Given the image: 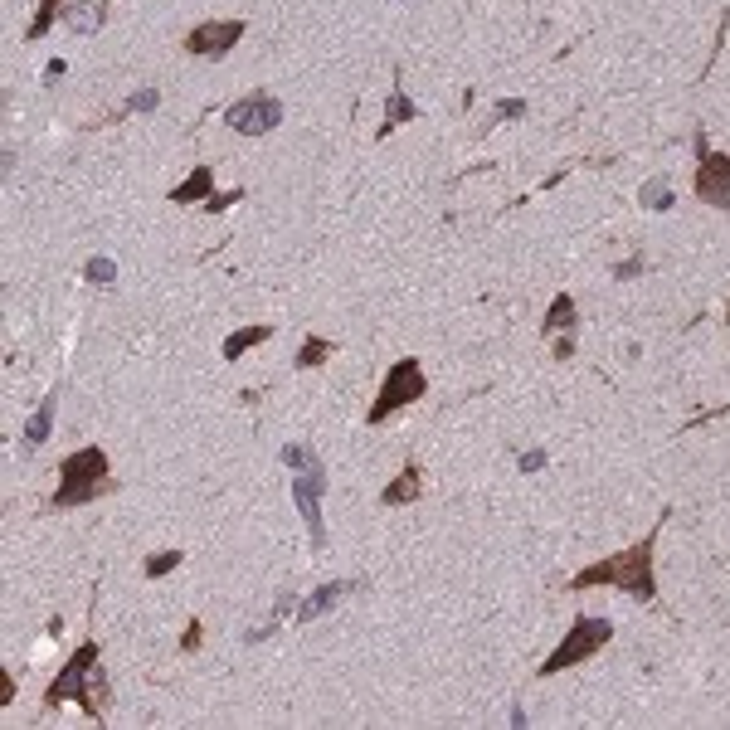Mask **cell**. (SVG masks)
<instances>
[{
	"label": "cell",
	"instance_id": "1",
	"mask_svg": "<svg viewBox=\"0 0 730 730\" xmlns=\"http://www.w3.org/2000/svg\"><path fill=\"white\" fill-rule=\"evenodd\" d=\"M653 546H657V531L648 536V541L628 546L623 555H609V560H594V565H584L580 575L570 580V589H599V584H619V589H628L633 599H653V594H657Z\"/></svg>",
	"mask_w": 730,
	"mask_h": 730
},
{
	"label": "cell",
	"instance_id": "2",
	"mask_svg": "<svg viewBox=\"0 0 730 730\" xmlns=\"http://www.w3.org/2000/svg\"><path fill=\"white\" fill-rule=\"evenodd\" d=\"M283 463H288L292 473V502L302 511V521H307V536H312V546L327 550V526H322V492H327V468L317 463V453L307 448V443H288L283 448Z\"/></svg>",
	"mask_w": 730,
	"mask_h": 730
},
{
	"label": "cell",
	"instance_id": "3",
	"mask_svg": "<svg viewBox=\"0 0 730 730\" xmlns=\"http://www.w3.org/2000/svg\"><path fill=\"white\" fill-rule=\"evenodd\" d=\"M108 487V453L103 448H78L59 463V492L49 497L54 511H69V507H88L98 502Z\"/></svg>",
	"mask_w": 730,
	"mask_h": 730
},
{
	"label": "cell",
	"instance_id": "4",
	"mask_svg": "<svg viewBox=\"0 0 730 730\" xmlns=\"http://www.w3.org/2000/svg\"><path fill=\"white\" fill-rule=\"evenodd\" d=\"M424 390H429V380H424V370H419V361H395L390 365V375H385V385H380V395H375V404L365 409V419L370 424H380V419H390L395 409H404V404H419L424 400Z\"/></svg>",
	"mask_w": 730,
	"mask_h": 730
},
{
	"label": "cell",
	"instance_id": "5",
	"mask_svg": "<svg viewBox=\"0 0 730 730\" xmlns=\"http://www.w3.org/2000/svg\"><path fill=\"white\" fill-rule=\"evenodd\" d=\"M614 638V623L609 619H575V628L560 638V648L541 662V677H555V672H570L575 662H584V657H594L604 643Z\"/></svg>",
	"mask_w": 730,
	"mask_h": 730
},
{
	"label": "cell",
	"instance_id": "6",
	"mask_svg": "<svg viewBox=\"0 0 730 730\" xmlns=\"http://www.w3.org/2000/svg\"><path fill=\"white\" fill-rule=\"evenodd\" d=\"M224 122H229L239 137H263V132H273V127L283 122V103H278L273 93H249V98H239V103L224 108Z\"/></svg>",
	"mask_w": 730,
	"mask_h": 730
},
{
	"label": "cell",
	"instance_id": "7",
	"mask_svg": "<svg viewBox=\"0 0 730 730\" xmlns=\"http://www.w3.org/2000/svg\"><path fill=\"white\" fill-rule=\"evenodd\" d=\"M93 672H98V648H93V643H83V648L69 657V667L49 682L44 701H49V706H64V701H88V711H93V696L83 692V682H88Z\"/></svg>",
	"mask_w": 730,
	"mask_h": 730
},
{
	"label": "cell",
	"instance_id": "8",
	"mask_svg": "<svg viewBox=\"0 0 730 730\" xmlns=\"http://www.w3.org/2000/svg\"><path fill=\"white\" fill-rule=\"evenodd\" d=\"M239 39H244V20H205L185 35V49L195 59H224Z\"/></svg>",
	"mask_w": 730,
	"mask_h": 730
},
{
	"label": "cell",
	"instance_id": "9",
	"mask_svg": "<svg viewBox=\"0 0 730 730\" xmlns=\"http://www.w3.org/2000/svg\"><path fill=\"white\" fill-rule=\"evenodd\" d=\"M696 195L716 210H730V156L726 151H701L696 166Z\"/></svg>",
	"mask_w": 730,
	"mask_h": 730
},
{
	"label": "cell",
	"instance_id": "10",
	"mask_svg": "<svg viewBox=\"0 0 730 730\" xmlns=\"http://www.w3.org/2000/svg\"><path fill=\"white\" fill-rule=\"evenodd\" d=\"M351 589H356L351 580H331V584H322L317 594H307V599L297 604V623H317L322 614H331V609H336V604H341V599H346Z\"/></svg>",
	"mask_w": 730,
	"mask_h": 730
},
{
	"label": "cell",
	"instance_id": "11",
	"mask_svg": "<svg viewBox=\"0 0 730 730\" xmlns=\"http://www.w3.org/2000/svg\"><path fill=\"white\" fill-rule=\"evenodd\" d=\"M419 492H424L419 463H404V473L390 487H380V507H409V502H419Z\"/></svg>",
	"mask_w": 730,
	"mask_h": 730
},
{
	"label": "cell",
	"instance_id": "12",
	"mask_svg": "<svg viewBox=\"0 0 730 730\" xmlns=\"http://www.w3.org/2000/svg\"><path fill=\"white\" fill-rule=\"evenodd\" d=\"M54 414H59V390H49L44 404H39L35 414H30V424H25V453H35L44 438L54 434Z\"/></svg>",
	"mask_w": 730,
	"mask_h": 730
},
{
	"label": "cell",
	"instance_id": "13",
	"mask_svg": "<svg viewBox=\"0 0 730 730\" xmlns=\"http://www.w3.org/2000/svg\"><path fill=\"white\" fill-rule=\"evenodd\" d=\"M64 20H69L78 35H93V30H98V25L108 20V0H93V5H73V0H69Z\"/></svg>",
	"mask_w": 730,
	"mask_h": 730
},
{
	"label": "cell",
	"instance_id": "14",
	"mask_svg": "<svg viewBox=\"0 0 730 730\" xmlns=\"http://www.w3.org/2000/svg\"><path fill=\"white\" fill-rule=\"evenodd\" d=\"M210 190H215V171H210V166H195L190 181H181L176 190H171V200H176V205H195V200L210 195Z\"/></svg>",
	"mask_w": 730,
	"mask_h": 730
},
{
	"label": "cell",
	"instance_id": "15",
	"mask_svg": "<svg viewBox=\"0 0 730 730\" xmlns=\"http://www.w3.org/2000/svg\"><path fill=\"white\" fill-rule=\"evenodd\" d=\"M273 336V327H239L234 336H224V361H239L249 346H263Z\"/></svg>",
	"mask_w": 730,
	"mask_h": 730
},
{
	"label": "cell",
	"instance_id": "16",
	"mask_svg": "<svg viewBox=\"0 0 730 730\" xmlns=\"http://www.w3.org/2000/svg\"><path fill=\"white\" fill-rule=\"evenodd\" d=\"M409 117H419V108H414V98H409L404 88H395V93H390V103H385V122H380V132L400 127V122H409Z\"/></svg>",
	"mask_w": 730,
	"mask_h": 730
},
{
	"label": "cell",
	"instance_id": "17",
	"mask_svg": "<svg viewBox=\"0 0 730 730\" xmlns=\"http://www.w3.org/2000/svg\"><path fill=\"white\" fill-rule=\"evenodd\" d=\"M560 327H575V297L570 292H560L555 302H550V317H546V336Z\"/></svg>",
	"mask_w": 730,
	"mask_h": 730
},
{
	"label": "cell",
	"instance_id": "18",
	"mask_svg": "<svg viewBox=\"0 0 730 730\" xmlns=\"http://www.w3.org/2000/svg\"><path fill=\"white\" fill-rule=\"evenodd\" d=\"M83 278H88V283H98V288H112V283H117V263H112V258H88Z\"/></svg>",
	"mask_w": 730,
	"mask_h": 730
},
{
	"label": "cell",
	"instance_id": "19",
	"mask_svg": "<svg viewBox=\"0 0 730 730\" xmlns=\"http://www.w3.org/2000/svg\"><path fill=\"white\" fill-rule=\"evenodd\" d=\"M181 560H185V550H161V555H151V560H146V580H161V575H171Z\"/></svg>",
	"mask_w": 730,
	"mask_h": 730
},
{
	"label": "cell",
	"instance_id": "20",
	"mask_svg": "<svg viewBox=\"0 0 730 730\" xmlns=\"http://www.w3.org/2000/svg\"><path fill=\"white\" fill-rule=\"evenodd\" d=\"M64 10H69L64 0H44V5H39V15H35V25H30V39H44V30H49Z\"/></svg>",
	"mask_w": 730,
	"mask_h": 730
},
{
	"label": "cell",
	"instance_id": "21",
	"mask_svg": "<svg viewBox=\"0 0 730 730\" xmlns=\"http://www.w3.org/2000/svg\"><path fill=\"white\" fill-rule=\"evenodd\" d=\"M638 200H643L648 210H672V190H667V181H648Z\"/></svg>",
	"mask_w": 730,
	"mask_h": 730
},
{
	"label": "cell",
	"instance_id": "22",
	"mask_svg": "<svg viewBox=\"0 0 730 730\" xmlns=\"http://www.w3.org/2000/svg\"><path fill=\"white\" fill-rule=\"evenodd\" d=\"M327 351H331L327 341H322V336H312V341L297 351V370H302V365H322V361H327Z\"/></svg>",
	"mask_w": 730,
	"mask_h": 730
},
{
	"label": "cell",
	"instance_id": "23",
	"mask_svg": "<svg viewBox=\"0 0 730 730\" xmlns=\"http://www.w3.org/2000/svg\"><path fill=\"white\" fill-rule=\"evenodd\" d=\"M156 103H161V93H156V88H142V93H132V98H127V108H122V112H151Z\"/></svg>",
	"mask_w": 730,
	"mask_h": 730
},
{
	"label": "cell",
	"instance_id": "24",
	"mask_svg": "<svg viewBox=\"0 0 730 730\" xmlns=\"http://www.w3.org/2000/svg\"><path fill=\"white\" fill-rule=\"evenodd\" d=\"M550 458H546V448H531V453H521V473H541Z\"/></svg>",
	"mask_w": 730,
	"mask_h": 730
},
{
	"label": "cell",
	"instance_id": "25",
	"mask_svg": "<svg viewBox=\"0 0 730 730\" xmlns=\"http://www.w3.org/2000/svg\"><path fill=\"white\" fill-rule=\"evenodd\" d=\"M497 117L516 122V117H526V103H521V98H507V103H497Z\"/></svg>",
	"mask_w": 730,
	"mask_h": 730
},
{
	"label": "cell",
	"instance_id": "26",
	"mask_svg": "<svg viewBox=\"0 0 730 730\" xmlns=\"http://www.w3.org/2000/svg\"><path fill=\"white\" fill-rule=\"evenodd\" d=\"M278 604H283L278 614H288V609H292V594H278ZM268 633H273V623H263L258 633H249V643H258V638H268Z\"/></svg>",
	"mask_w": 730,
	"mask_h": 730
},
{
	"label": "cell",
	"instance_id": "27",
	"mask_svg": "<svg viewBox=\"0 0 730 730\" xmlns=\"http://www.w3.org/2000/svg\"><path fill=\"white\" fill-rule=\"evenodd\" d=\"M614 273H619V278H638V273H643V258H628V263H619Z\"/></svg>",
	"mask_w": 730,
	"mask_h": 730
},
{
	"label": "cell",
	"instance_id": "28",
	"mask_svg": "<svg viewBox=\"0 0 730 730\" xmlns=\"http://www.w3.org/2000/svg\"><path fill=\"white\" fill-rule=\"evenodd\" d=\"M575 356V336H565V341H555V361H570Z\"/></svg>",
	"mask_w": 730,
	"mask_h": 730
},
{
	"label": "cell",
	"instance_id": "29",
	"mask_svg": "<svg viewBox=\"0 0 730 730\" xmlns=\"http://www.w3.org/2000/svg\"><path fill=\"white\" fill-rule=\"evenodd\" d=\"M726 327H730V312H726Z\"/></svg>",
	"mask_w": 730,
	"mask_h": 730
}]
</instances>
